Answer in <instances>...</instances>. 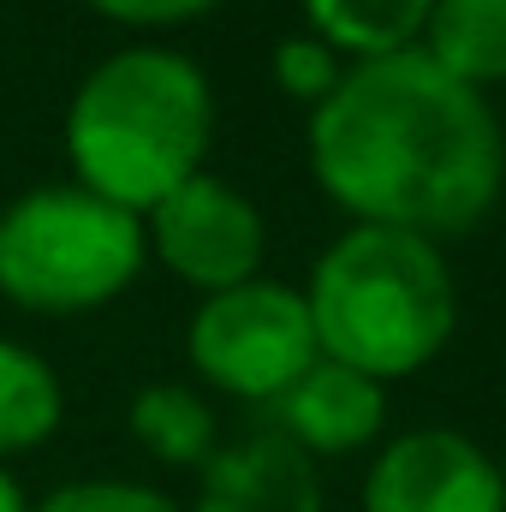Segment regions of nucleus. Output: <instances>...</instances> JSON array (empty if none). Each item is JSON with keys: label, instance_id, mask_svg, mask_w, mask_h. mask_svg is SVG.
<instances>
[{"label": "nucleus", "instance_id": "1", "mask_svg": "<svg viewBox=\"0 0 506 512\" xmlns=\"http://www.w3.org/2000/svg\"><path fill=\"white\" fill-rule=\"evenodd\" d=\"M322 191L364 227L447 239L477 227L506 179V137L483 90L423 48L352 66L310 120Z\"/></svg>", "mask_w": 506, "mask_h": 512}, {"label": "nucleus", "instance_id": "2", "mask_svg": "<svg viewBox=\"0 0 506 512\" xmlns=\"http://www.w3.org/2000/svg\"><path fill=\"white\" fill-rule=\"evenodd\" d=\"M209 120V84L191 60L167 48H126L96 66L72 96L66 149L84 191L137 215L197 173L209 149Z\"/></svg>", "mask_w": 506, "mask_h": 512}, {"label": "nucleus", "instance_id": "3", "mask_svg": "<svg viewBox=\"0 0 506 512\" xmlns=\"http://www.w3.org/2000/svg\"><path fill=\"white\" fill-rule=\"evenodd\" d=\"M310 322L322 358L393 382L423 370L453 340V274L429 239L393 227H352L310 280Z\"/></svg>", "mask_w": 506, "mask_h": 512}, {"label": "nucleus", "instance_id": "4", "mask_svg": "<svg viewBox=\"0 0 506 512\" xmlns=\"http://www.w3.org/2000/svg\"><path fill=\"white\" fill-rule=\"evenodd\" d=\"M143 262V221L84 191L48 185L0 215V292L24 310H96L126 292Z\"/></svg>", "mask_w": 506, "mask_h": 512}, {"label": "nucleus", "instance_id": "5", "mask_svg": "<svg viewBox=\"0 0 506 512\" xmlns=\"http://www.w3.org/2000/svg\"><path fill=\"white\" fill-rule=\"evenodd\" d=\"M316 358L322 346L304 292L274 280L215 292L191 322V364L203 370V382L239 399H280Z\"/></svg>", "mask_w": 506, "mask_h": 512}, {"label": "nucleus", "instance_id": "6", "mask_svg": "<svg viewBox=\"0 0 506 512\" xmlns=\"http://www.w3.org/2000/svg\"><path fill=\"white\" fill-rule=\"evenodd\" d=\"M149 221H155L161 262L191 286L233 292L262 262V215L251 209V197H239L209 173H191L179 191H167L149 209Z\"/></svg>", "mask_w": 506, "mask_h": 512}, {"label": "nucleus", "instance_id": "7", "mask_svg": "<svg viewBox=\"0 0 506 512\" xmlns=\"http://www.w3.org/2000/svg\"><path fill=\"white\" fill-rule=\"evenodd\" d=\"M364 512H506V489L477 441L459 429H417L370 465Z\"/></svg>", "mask_w": 506, "mask_h": 512}, {"label": "nucleus", "instance_id": "8", "mask_svg": "<svg viewBox=\"0 0 506 512\" xmlns=\"http://www.w3.org/2000/svg\"><path fill=\"white\" fill-rule=\"evenodd\" d=\"M197 512H322V483L298 441L262 429L203 465Z\"/></svg>", "mask_w": 506, "mask_h": 512}, {"label": "nucleus", "instance_id": "9", "mask_svg": "<svg viewBox=\"0 0 506 512\" xmlns=\"http://www.w3.org/2000/svg\"><path fill=\"white\" fill-rule=\"evenodd\" d=\"M274 405H280V423H286L280 435L298 441L304 453H352V447H370L381 435V417H387L381 382L346 370V364H334V358H316Z\"/></svg>", "mask_w": 506, "mask_h": 512}, {"label": "nucleus", "instance_id": "10", "mask_svg": "<svg viewBox=\"0 0 506 512\" xmlns=\"http://www.w3.org/2000/svg\"><path fill=\"white\" fill-rule=\"evenodd\" d=\"M429 60L459 84H506V0H435L429 6Z\"/></svg>", "mask_w": 506, "mask_h": 512}, {"label": "nucleus", "instance_id": "11", "mask_svg": "<svg viewBox=\"0 0 506 512\" xmlns=\"http://www.w3.org/2000/svg\"><path fill=\"white\" fill-rule=\"evenodd\" d=\"M322 42L346 48L358 60H381V54H405L411 36L429 24L435 0H304Z\"/></svg>", "mask_w": 506, "mask_h": 512}, {"label": "nucleus", "instance_id": "12", "mask_svg": "<svg viewBox=\"0 0 506 512\" xmlns=\"http://www.w3.org/2000/svg\"><path fill=\"white\" fill-rule=\"evenodd\" d=\"M131 435L167 465H209L215 459V411L179 382H155L131 399Z\"/></svg>", "mask_w": 506, "mask_h": 512}, {"label": "nucleus", "instance_id": "13", "mask_svg": "<svg viewBox=\"0 0 506 512\" xmlns=\"http://www.w3.org/2000/svg\"><path fill=\"white\" fill-rule=\"evenodd\" d=\"M54 423H60L54 370L36 352L0 340V453H30L36 441L54 435Z\"/></svg>", "mask_w": 506, "mask_h": 512}, {"label": "nucleus", "instance_id": "14", "mask_svg": "<svg viewBox=\"0 0 506 512\" xmlns=\"http://www.w3.org/2000/svg\"><path fill=\"white\" fill-rule=\"evenodd\" d=\"M274 78L286 96H316L328 102L334 84H340V66H334V48L328 42H280L274 48Z\"/></svg>", "mask_w": 506, "mask_h": 512}, {"label": "nucleus", "instance_id": "15", "mask_svg": "<svg viewBox=\"0 0 506 512\" xmlns=\"http://www.w3.org/2000/svg\"><path fill=\"white\" fill-rule=\"evenodd\" d=\"M42 512H179L143 483H72L60 495H48Z\"/></svg>", "mask_w": 506, "mask_h": 512}, {"label": "nucleus", "instance_id": "16", "mask_svg": "<svg viewBox=\"0 0 506 512\" xmlns=\"http://www.w3.org/2000/svg\"><path fill=\"white\" fill-rule=\"evenodd\" d=\"M90 6H102L120 24H185V18L209 12L215 0H90Z\"/></svg>", "mask_w": 506, "mask_h": 512}, {"label": "nucleus", "instance_id": "17", "mask_svg": "<svg viewBox=\"0 0 506 512\" xmlns=\"http://www.w3.org/2000/svg\"><path fill=\"white\" fill-rule=\"evenodd\" d=\"M0 512H24V495H18V483L0 471Z\"/></svg>", "mask_w": 506, "mask_h": 512}, {"label": "nucleus", "instance_id": "18", "mask_svg": "<svg viewBox=\"0 0 506 512\" xmlns=\"http://www.w3.org/2000/svg\"><path fill=\"white\" fill-rule=\"evenodd\" d=\"M501 489H506V465H501Z\"/></svg>", "mask_w": 506, "mask_h": 512}]
</instances>
